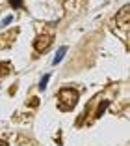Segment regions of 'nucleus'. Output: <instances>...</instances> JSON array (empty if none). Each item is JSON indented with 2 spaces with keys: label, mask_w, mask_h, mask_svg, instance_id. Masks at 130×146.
I'll use <instances>...</instances> for the list:
<instances>
[{
  "label": "nucleus",
  "mask_w": 130,
  "mask_h": 146,
  "mask_svg": "<svg viewBox=\"0 0 130 146\" xmlns=\"http://www.w3.org/2000/svg\"><path fill=\"white\" fill-rule=\"evenodd\" d=\"M78 101V92L73 88H61L59 90V109L61 111H69L73 109Z\"/></svg>",
  "instance_id": "obj_1"
},
{
  "label": "nucleus",
  "mask_w": 130,
  "mask_h": 146,
  "mask_svg": "<svg viewBox=\"0 0 130 146\" xmlns=\"http://www.w3.org/2000/svg\"><path fill=\"white\" fill-rule=\"evenodd\" d=\"M52 45V36H48V34H45V36H39L37 39L34 41V49L37 52H43V51H46V49Z\"/></svg>",
  "instance_id": "obj_2"
},
{
  "label": "nucleus",
  "mask_w": 130,
  "mask_h": 146,
  "mask_svg": "<svg viewBox=\"0 0 130 146\" xmlns=\"http://www.w3.org/2000/svg\"><path fill=\"white\" fill-rule=\"evenodd\" d=\"M115 21H117L121 26H125V28L128 26V6H125V8L121 9V13L117 15V19H115Z\"/></svg>",
  "instance_id": "obj_3"
},
{
  "label": "nucleus",
  "mask_w": 130,
  "mask_h": 146,
  "mask_svg": "<svg viewBox=\"0 0 130 146\" xmlns=\"http://www.w3.org/2000/svg\"><path fill=\"white\" fill-rule=\"evenodd\" d=\"M67 52V47H59V51H58V54L54 56V60H52V64H59V62L63 60V54Z\"/></svg>",
  "instance_id": "obj_4"
},
{
  "label": "nucleus",
  "mask_w": 130,
  "mask_h": 146,
  "mask_svg": "<svg viewBox=\"0 0 130 146\" xmlns=\"http://www.w3.org/2000/svg\"><path fill=\"white\" fill-rule=\"evenodd\" d=\"M8 2H9V6H11L13 9H19L22 6V0H8Z\"/></svg>",
  "instance_id": "obj_5"
},
{
  "label": "nucleus",
  "mask_w": 130,
  "mask_h": 146,
  "mask_svg": "<svg viewBox=\"0 0 130 146\" xmlns=\"http://www.w3.org/2000/svg\"><path fill=\"white\" fill-rule=\"evenodd\" d=\"M108 105H110V101H102V103H101V107H99V111H97V116H101L102 112L106 111V107H108Z\"/></svg>",
  "instance_id": "obj_6"
},
{
  "label": "nucleus",
  "mask_w": 130,
  "mask_h": 146,
  "mask_svg": "<svg viewBox=\"0 0 130 146\" xmlns=\"http://www.w3.org/2000/svg\"><path fill=\"white\" fill-rule=\"evenodd\" d=\"M48 79H50V75H45V77L41 79V82H39V88H41V90H45V88H46V82H48Z\"/></svg>",
  "instance_id": "obj_7"
},
{
  "label": "nucleus",
  "mask_w": 130,
  "mask_h": 146,
  "mask_svg": "<svg viewBox=\"0 0 130 146\" xmlns=\"http://www.w3.org/2000/svg\"><path fill=\"white\" fill-rule=\"evenodd\" d=\"M9 73V64H0V75H8Z\"/></svg>",
  "instance_id": "obj_8"
},
{
  "label": "nucleus",
  "mask_w": 130,
  "mask_h": 146,
  "mask_svg": "<svg viewBox=\"0 0 130 146\" xmlns=\"http://www.w3.org/2000/svg\"><path fill=\"white\" fill-rule=\"evenodd\" d=\"M9 23H11V17H6V19H4V23H2V25L6 26V25H9Z\"/></svg>",
  "instance_id": "obj_9"
}]
</instances>
